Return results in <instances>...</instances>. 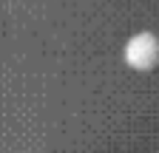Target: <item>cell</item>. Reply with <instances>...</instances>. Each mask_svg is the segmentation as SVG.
I'll list each match as a JSON object with an SVG mask.
<instances>
[{"mask_svg": "<svg viewBox=\"0 0 159 153\" xmlns=\"http://www.w3.org/2000/svg\"><path fill=\"white\" fill-rule=\"evenodd\" d=\"M125 60L136 71H148L159 63V40L153 34H136L125 46Z\"/></svg>", "mask_w": 159, "mask_h": 153, "instance_id": "1", "label": "cell"}]
</instances>
